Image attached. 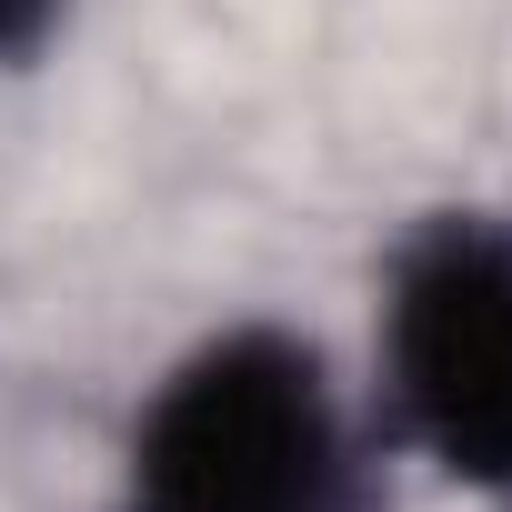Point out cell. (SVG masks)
<instances>
[{"label":"cell","instance_id":"cell-3","mask_svg":"<svg viewBox=\"0 0 512 512\" xmlns=\"http://www.w3.org/2000/svg\"><path fill=\"white\" fill-rule=\"evenodd\" d=\"M61 21H71V0H0V61H31Z\"/></svg>","mask_w":512,"mask_h":512},{"label":"cell","instance_id":"cell-1","mask_svg":"<svg viewBox=\"0 0 512 512\" xmlns=\"http://www.w3.org/2000/svg\"><path fill=\"white\" fill-rule=\"evenodd\" d=\"M121 512H382V472L322 342L231 322L151 382L121 442Z\"/></svg>","mask_w":512,"mask_h":512},{"label":"cell","instance_id":"cell-2","mask_svg":"<svg viewBox=\"0 0 512 512\" xmlns=\"http://www.w3.org/2000/svg\"><path fill=\"white\" fill-rule=\"evenodd\" d=\"M382 422L442 482L512 502V211H422L382 262Z\"/></svg>","mask_w":512,"mask_h":512}]
</instances>
